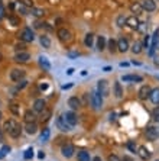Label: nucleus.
Returning <instances> with one entry per match:
<instances>
[{"instance_id":"15","label":"nucleus","mask_w":159,"mask_h":161,"mask_svg":"<svg viewBox=\"0 0 159 161\" xmlns=\"http://www.w3.org/2000/svg\"><path fill=\"white\" fill-rule=\"evenodd\" d=\"M129 50V41L126 38H120L117 41V51L120 52H126Z\"/></svg>"},{"instance_id":"4","label":"nucleus","mask_w":159,"mask_h":161,"mask_svg":"<svg viewBox=\"0 0 159 161\" xmlns=\"http://www.w3.org/2000/svg\"><path fill=\"white\" fill-rule=\"evenodd\" d=\"M19 38H20V41H23V42H32L33 39H35V35H33V31L31 28H25V29H22Z\"/></svg>"},{"instance_id":"12","label":"nucleus","mask_w":159,"mask_h":161,"mask_svg":"<svg viewBox=\"0 0 159 161\" xmlns=\"http://www.w3.org/2000/svg\"><path fill=\"white\" fill-rule=\"evenodd\" d=\"M140 5H142L143 10L154 12L155 9H156V3H155L154 0H142V2H140Z\"/></svg>"},{"instance_id":"3","label":"nucleus","mask_w":159,"mask_h":161,"mask_svg":"<svg viewBox=\"0 0 159 161\" xmlns=\"http://www.w3.org/2000/svg\"><path fill=\"white\" fill-rule=\"evenodd\" d=\"M97 92L103 97H107L110 95V89H109V81L107 80H100L99 84H97Z\"/></svg>"},{"instance_id":"54","label":"nucleus","mask_w":159,"mask_h":161,"mask_svg":"<svg viewBox=\"0 0 159 161\" xmlns=\"http://www.w3.org/2000/svg\"><path fill=\"white\" fill-rule=\"evenodd\" d=\"M93 161H103V160H101L100 157H94V158H93Z\"/></svg>"},{"instance_id":"34","label":"nucleus","mask_w":159,"mask_h":161,"mask_svg":"<svg viewBox=\"0 0 159 161\" xmlns=\"http://www.w3.org/2000/svg\"><path fill=\"white\" fill-rule=\"evenodd\" d=\"M9 109H10V112L13 113V115H19V105H16V103H12V105L9 106Z\"/></svg>"},{"instance_id":"53","label":"nucleus","mask_w":159,"mask_h":161,"mask_svg":"<svg viewBox=\"0 0 159 161\" xmlns=\"http://www.w3.org/2000/svg\"><path fill=\"white\" fill-rule=\"evenodd\" d=\"M5 155H6V152H3V151L0 150V160H2V158H3Z\"/></svg>"},{"instance_id":"36","label":"nucleus","mask_w":159,"mask_h":161,"mask_svg":"<svg viewBox=\"0 0 159 161\" xmlns=\"http://www.w3.org/2000/svg\"><path fill=\"white\" fill-rule=\"evenodd\" d=\"M152 118H154L156 122H159V106L158 107H155L154 110H152Z\"/></svg>"},{"instance_id":"51","label":"nucleus","mask_w":159,"mask_h":161,"mask_svg":"<svg viewBox=\"0 0 159 161\" xmlns=\"http://www.w3.org/2000/svg\"><path fill=\"white\" fill-rule=\"evenodd\" d=\"M2 151H3V152H9V151H10V148H9L7 145H5V147L2 148Z\"/></svg>"},{"instance_id":"39","label":"nucleus","mask_w":159,"mask_h":161,"mask_svg":"<svg viewBox=\"0 0 159 161\" xmlns=\"http://www.w3.org/2000/svg\"><path fill=\"white\" fill-rule=\"evenodd\" d=\"M127 148H129V150L132 151V152H137V147H136V144H135V142H132V141H130V142L127 144Z\"/></svg>"},{"instance_id":"32","label":"nucleus","mask_w":159,"mask_h":161,"mask_svg":"<svg viewBox=\"0 0 159 161\" xmlns=\"http://www.w3.org/2000/svg\"><path fill=\"white\" fill-rule=\"evenodd\" d=\"M132 52L133 54H140V52H142V42H139V41L135 42L132 47Z\"/></svg>"},{"instance_id":"7","label":"nucleus","mask_w":159,"mask_h":161,"mask_svg":"<svg viewBox=\"0 0 159 161\" xmlns=\"http://www.w3.org/2000/svg\"><path fill=\"white\" fill-rule=\"evenodd\" d=\"M61 152H62V155L65 157V158H71V157L74 155V152H75V148H74L72 144H65L62 147Z\"/></svg>"},{"instance_id":"46","label":"nucleus","mask_w":159,"mask_h":161,"mask_svg":"<svg viewBox=\"0 0 159 161\" xmlns=\"http://www.w3.org/2000/svg\"><path fill=\"white\" fill-rule=\"evenodd\" d=\"M72 86H74L72 83H70V84H64V86H62V90H68V89H71Z\"/></svg>"},{"instance_id":"19","label":"nucleus","mask_w":159,"mask_h":161,"mask_svg":"<svg viewBox=\"0 0 159 161\" xmlns=\"http://www.w3.org/2000/svg\"><path fill=\"white\" fill-rule=\"evenodd\" d=\"M113 95L117 99H121V96H123V89H121V84L119 81H116L114 86H113Z\"/></svg>"},{"instance_id":"23","label":"nucleus","mask_w":159,"mask_h":161,"mask_svg":"<svg viewBox=\"0 0 159 161\" xmlns=\"http://www.w3.org/2000/svg\"><path fill=\"white\" fill-rule=\"evenodd\" d=\"M121 80L123 81H142L143 78L140 76H136V74H127V76H123Z\"/></svg>"},{"instance_id":"13","label":"nucleus","mask_w":159,"mask_h":161,"mask_svg":"<svg viewBox=\"0 0 159 161\" xmlns=\"http://www.w3.org/2000/svg\"><path fill=\"white\" fill-rule=\"evenodd\" d=\"M29 60H31V55H29V52H25V51L16 52V55H15V61L16 62H26Z\"/></svg>"},{"instance_id":"11","label":"nucleus","mask_w":159,"mask_h":161,"mask_svg":"<svg viewBox=\"0 0 159 161\" xmlns=\"http://www.w3.org/2000/svg\"><path fill=\"white\" fill-rule=\"evenodd\" d=\"M58 38L62 41V42H67V41H71V32L65 28H61L58 31Z\"/></svg>"},{"instance_id":"43","label":"nucleus","mask_w":159,"mask_h":161,"mask_svg":"<svg viewBox=\"0 0 159 161\" xmlns=\"http://www.w3.org/2000/svg\"><path fill=\"white\" fill-rule=\"evenodd\" d=\"M109 161H121V160L117 155H113V154H111V155H109Z\"/></svg>"},{"instance_id":"21","label":"nucleus","mask_w":159,"mask_h":161,"mask_svg":"<svg viewBox=\"0 0 159 161\" xmlns=\"http://www.w3.org/2000/svg\"><path fill=\"white\" fill-rule=\"evenodd\" d=\"M39 64H41V67L44 68L45 71H49V70H51V62L48 61V58H46V57H44V55L39 57Z\"/></svg>"},{"instance_id":"31","label":"nucleus","mask_w":159,"mask_h":161,"mask_svg":"<svg viewBox=\"0 0 159 161\" xmlns=\"http://www.w3.org/2000/svg\"><path fill=\"white\" fill-rule=\"evenodd\" d=\"M39 42H41V45H42L44 48H49L51 47V39L48 38V36H41V38H39Z\"/></svg>"},{"instance_id":"38","label":"nucleus","mask_w":159,"mask_h":161,"mask_svg":"<svg viewBox=\"0 0 159 161\" xmlns=\"http://www.w3.org/2000/svg\"><path fill=\"white\" fill-rule=\"evenodd\" d=\"M17 10L20 12L22 15H27V10H26V7H25V5H23V3H20V5H17Z\"/></svg>"},{"instance_id":"25","label":"nucleus","mask_w":159,"mask_h":161,"mask_svg":"<svg viewBox=\"0 0 159 161\" xmlns=\"http://www.w3.org/2000/svg\"><path fill=\"white\" fill-rule=\"evenodd\" d=\"M77 158L78 161H90V152H87V151H78L77 154Z\"/></svg>"},{"instance_id":"45","label":"nucleus","mask_w":159,"mask_h":161,"mask_svg":"<svg viewBox=\"0 0 159 161\" xmlns=\"http://www.w3.org/2000/svg\"><path fill=\"white\" fill-rule=\"evenodd\" d=\"M26 84H27L26 80H22V81L19 83V89H23V87H26Z\"/></svg>"},{"instance_id":"52","label":"nucleus","mask_w":159,"mask_h":161,"mask_svg":"<svg viewBox=\"0 0 159 161\" xmlns=\"http://www.w3.org/2000/svg\"><path fill=\"white\" fill-rule=\"evenodd\" d=\"M48 89V84H41V90H46Z\"/></svg>"},{"instance_id":"49","label":"nucleus","mask_w":159,"mask_h":161,"mask_svg":"<svg viewBox=\"0 0 159 161\" xmlns=\"http://www.w3.org/2000/svg\"><path fill=\"white\" fill-rule=\"evenodd\" d=\"M23 5H25V6H29V7H31V6H32V2H31V0H23Z\"/></svg>"},{"instance_id":"50","label":"nucleus","mask_w":159,"mask_h":161,"mask_svg":"<svg viewBox=\"0 0 159 161\" xmlns=\"http://www.w3.org/2000/svg\"><path fill=\"white\" fill-rule=\"evenodd\" d=\"M74 71H75L74 68H68V70H67V74H68V76H71V74H74Z\"/></svg>"},{"instance_id":"10","label":"nucleus","mask_w":159,"mask_h":161,"mask_svg":"<svg viewBox=\"0 0 159 161\" xmlns=\"http://www.w3.org/2000/svg\"><path fill=\"white\" fill-rule=\"evenodd\" d=\"M46 109V103H45L44 99H36L35 103H33V110L38 112V113H42V112Z\"/></svg>"},{"instance_id":"27","label":"nucleus","mask_w":159,"mask_h":161,"mask_svg":"<svg viewBox=\"0 0 159 161\" xmlns=\"http://www.w3.org/2000/svg\"><path fill=\"white\" fill-rule=\"evenodd\" d=\"M106 42H107V41H106L104 36H99V38H97V50H99V51L104 50V48H106Z\"/></svg>"},{"instance_id":"18","label":"nucleus","mask_w":159,"mask_h":161,"mask_svg":"<svg viewBox=\"0 0 159 161\" xmlns=\"http://www.w3.org/2000/svg\"><path fill=\"white\" fill-rule=\"evenodd\" d=\"M68 106H70L71 109H74V110H75V109H78V107L81 106V102H80V99H78V97L72 96V97H70V99H68Z\"/></svg>"},{"instance_id":"47","label":"nucleus","mask_w":159,"mask_h":161,"mask_svg":"<svg viewBox=\"0 0 159 161\" xmlns=\"http://www.w3.org/2000/svg\"><path fill=\"white\" fill-rule=\"evenodd\" d=\"M38 158H39V160L45 158V152H44V151H39V152H38Z\"/></svg>"},{"instance_id":"16","label":"nucleus","mask_w":159,"mask_h":161,"mask_svg":"<svg viewBox=\"0 0 159 161\" xmlns=\"http://www.w3.org/2000/svg\"><path fill=\"white\" fill-rule=\"evenodd\" d=\"M137 155L140 157L142 160L146 161L150 158V152H149V150L146 147H137Z\"/></svg>"},{"instance_id":"5","label":"nucleus","mask_w":159,"mask_h":161,"mask_svg":"<svg viewBox=\"0 0 159 161\" xmlns=\"http://www.w3.org/2000/svg\"><path fill=\"white\" fill-rule=\"evenodd\" d=\"M56 126H58L62 132H68V131H71V129H72V126L67 122V119L64 118V115L56 118Z\"/></svg>"},{"instance_id":"33","label":"nucleus","mask_w":159,"mask_h":161,"mask_svg":"<svg viewBox=\"0 0 159 161\" xmlns=\"http://www.w3.org/2000/svg\"><path fill=\"white\" fill-rule=\"evenodd\" d=\"M49 118H51V110H49V109H45V110L42 112V118H41V119H42V122H46Z\"/></svg>"},{"instance_id":"14","label":"nucleus","mask_w":159,"mask_h":161,"mask_svg":"<svg viewBox=\"0 0 159 161\" xmlns=\"http://www.w3.org/2000/svg\"><path fill=\"white\" fill-rule=\"evenodd\" d=\"M150 92H152V90H150V87H149V86H146V84H145V86H142V87L139 89V93H137V95H139V99H142V100L148 99L149 96H150Z\"/></svg>"},{"instance_id":"41","label":"nucleus","mask_w":159,"mask_h":161,"mask_svg":"<svg viewBox=\"0 0 159 161\" xmlns=\"http://www.w3.org/2000/svg\"><path fill=\"white\" fill-rule=\"evenodd\" d=\"M149 44H150V36L146 33V35H145V47H146V48H149Z\"/></svg>"},{"instance_id":"2","label":"nucleus","mask_w":159,"mask_h":161,"mask_svg":"<svg viewBox=\"0 0 159 161\" xmlns=\"http://www.w3.org/2000/svg\"><path fill=\"white\" fill-rule=\"evenodd\" d=\"M90 103L93 106V109H96V110L101 109V106H103V96L100 95L97 90H93L90 93Z\"/></svg>"},{"instance_id":"48","label":"nucleus","mask_w":159,"mask_h":161,"mask_svg":"<svg viewBox=\"0 0 159 161\" xmlns=\"http://www.w3.org/2000/svg\"><path fill=\"white\" fill-rule=\"evenodd\" d=\"M121 161H133L132 157H129V155H125L123 158H121Z\"/></svg>"},{"instance_id":"20","label":"nucleus","mask_w":159,"mask_h":161,"mask_svg":"<svg viewBox=\"0 0 159 161\" xmlns=\"http://www.w3.org/2000/svg\"><path fill=\"white\" fill-rule=\"evenodd\" d=\"M23 119H25V122L26 123H31V122H35V119H36V115H35V110H26L25 112V115H23Z\"/></svg>"},{"instance_id":"26","label":"nucleus","mask_w":159,"mask_h":161,"mask_svg":"<svg viewBox=\"0 0 159 161\" xmlns=\"http://www.w3.org/2000/svg\"><path fill=\"white\" fill-rule=\"evenodd\" d=\"M84 44H85V47H88V48H91L94 44V35L93 33H87L85 35V38H84Z\"/></svg>"},{"instance_id":"8","label":"nucleus","mask_w":159,"mask_h":161,"mask_svg":"<svg viewBox=\"0 0 159 161\" xmlns=\"http://www.w3.org/2000/svg\"><path fill=\"white\" fill-rule=\"evenodd\" d=\"M23 77H25V71H23V70L15 68V70H12L10 71V80L12 81H20Z\"/></svg>"},{"instance_id":"37","label":"nucleus","mask_w":159,"mask_h":161,"mask_svg":"<svg viewBox=\"0 0 159 161\" xmlns=\"http://www.w3.org/2000/svg\"><path fill=\"white\" fill-rule=\"evenodd\" d=\"M32 15H35V16H42V15H44V10H42V9L32 7Z\"/></svg>"},{"instance_id":"44","label":"nucleus","mask_w":159,"mask_h":161,"mask_svg":"<svg viewBox=\"0 0 159 161\" xmlns=\"http://www.w3.org/2000/svg\"><path fill=\"white\" fill-rule=\"evenodd\" d=\"M3 15H5V7H3V3L0 0V17H3Z\"/></svg>"},{"instance_id":"1","label":"nucleus","mask_w":159,"mask_h":161,"mask_svg":"<svg viewBox=\"0 0 159 161\" xmlns=\"http://www.w3.org/2000/svg\"><path fill=\"white\" fill-rule=\"evenodd\" d=\"M5 129H6V132L9 133L12 138H19V137H20V133H22V128H20V125H19L16 121H13V119H10V121H7V122H6Z\"/></svg>"},{"instance_id":"17","label":"nucleus","mask_w":159,"mask_h":161,"mask_svg":"<svg viewBox=\"0 0 159 161\" xmlns=\"http://www.w3.org/2000/svg\"><path fill=\"white\" fill-rule=\"evenodd\" d=\"M139 19H137L136 16H129L126 17V25L129 26V28H132V29H137L139 28Z\"/></svg>"},{"instance_id":"42","label":"nucleus","mask_w":159,"mask_h":161,"mask_svg":"<svg viewBox=\"0 0 159 161\" xmlns=\"http://www.w3.org/2000/svg\"><path fill=\"white\" fill-rule=\"evenodd\" d=\"M146 26H148V25H145V23H139V28H137V29H139L140 32L145 33V32H146Z\"/></svg>"},{"instance_id":"28","label":"nucleus","mask_w":159,"mask_h":161,"mask_svg":"<svg viewBox=\"0 0 159 161\" xmlns=\"http://www.w3.org/2000/svg\"><path fill=\"white\" fill-rule=\"evenodd\" d=\"M107 45H109V51H110V52H116V51H117V41H114L113 38L107 41Z\"/></svg>"},{"instance_id":"22","label":"nucleus","mask_w":159,"mask_h":161,"mask_svg":"<svg viewBox=\"0 0 159 161\" xmlns=\"http://www.w3.org/2000/svg\"><path fill=\"white\" fill-rule=\"evenodd\" d=\"M149 99H150V102H152V103H155V105H159V87H156V89H154L152 92H150Z\"/></svg>"},{"instance_id":"55","label":"nucleus","mask_w":159,"mask_h":161,"mask_svg":"<svg viewBox=\"0 0 159 161\" xmlns=\"http://www.w3.org/2000/svg\"><path fill=\"white\" fill-rule=\"evenodd\" d=\"M0 118H2V113H0Z\"/></svg>"},{"instance_id":"30","label":"nucleus","mask_w":159,"mask_h":161,"mask_svg":"<svg viewBox=\"0 0 159 161\" xmlns=\"http://www.w3.org/2000/svg\"><path fill=\"white\" fill-rule=\"evenodd\" d=\"M130 10H132V13H136V15H139L140 12L143 10V7L140 3H133L132 6H130Z\"/></svg>"},{"instance_id":"40","label":"nucleus","mask_w":159,"mask_h":161,"mask_svg":"<svg viewBox=\"0 0 159 161\" xmlns=\"http://www.w3.org/2000/svg\"><path fill=\"white\" fill-rule=\"evenodd\" d=\"M125 23H126V17L125 16L117 17V26H125Z\"/></svg>"},{"instance_id":"35","label":"nucleus","mask_w":159,"mask_h":161,"mask_svg":"<svg viewBox=\"0 0 159 161\" xmlns=\"http://www.w3.org/2000/svg\"><path fill=\"white\" fill-rule=\"evenodd\" d=\"M23 157H25V160H31V158L33 157V148H27V150L25 151Z\"/></svg>"},{"instance_id":"29","label":"nucleus","mask_w":159,"mask_h":161,"mask_svg":"<svg viewBox=\"0 0 159 161\" xmlns=\"http://www.w3.org/2000/svg\"><path fill=\"white\" fill-rule=\"evenodd\" d=\"M51 137V129L49 128H45L42 132H41V141L42 142H45V141H48Z\"/></svg>"},{"instance_id":"6","label":"nucleus","mask_w":159,"mask_h":161,"mask_svg":"<svg viewBox=\"0 0 159 161\" xmlns=\"http://www.w3.org/2000/svg\"><path fill=\"white\" fill-rule=\"evenodd\" d=\"M146 138H148L149 141L158 139L159 138V128H156V126H149V128L146 129Z\"/></svg>"},{"instance_id":"56","label":"nucleus","mask_w":159,"mask_h":161,"mask_svg":"<svg viewBox=\"0 0 159 161\" xmlns=\"http://www.w3.org/2000/svg\"><path fill=\"white\" fill-rule=\"evenodd\" d=\"M156 161H159V160H156Z\"/></svg>"},{"instance_id":"9","label":"nucleus","mask_w":159,"mask_h":161,"mask_svg":"<svg viewBox=\"0 0 159 161\" xmlns=\"http://www.w3.org/2000/svg\"><path fill=\"white\" fill-rule=\"evenodd\" d=\"M64 118H65V119H67V122L70 123L71 126H75V125H77V122H78L77 115H75V113H74L72 110L65 112V113H64Z\"/></svg>"},{"instance_id":"24","label":"nucleus","mask_w":159,"mask_h":161,"mask_svg":"<svg viewBox=\"0 0 159 161\" xmlns=\"http://www.w3.org/2000/svg\"><path fill=\"white\" fill-rule=\"evenodd\" d=\"M25 129H26V132L29 133V135H33V133H36V132H38V126H36V123H35V122L26 123Z\"/></svg>"}]
</instances>
